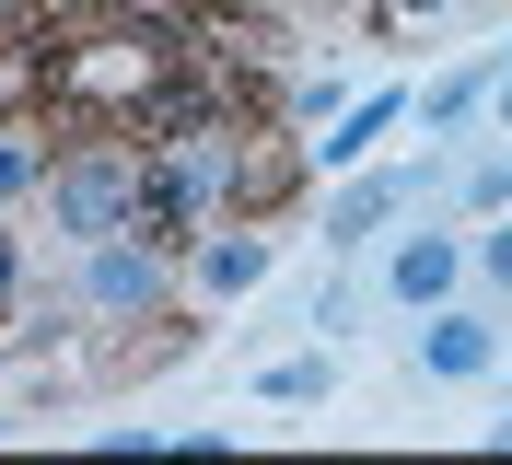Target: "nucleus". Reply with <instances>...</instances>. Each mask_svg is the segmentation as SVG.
<instances>
[{"instance_id": "nucleus-7", "label": "nucleus", "mask_w": 512, "mask_h": 465, "mask_svg": "<svg viewBox=\"0 0 512 465\" xmlns=\"http://www.w3.org/2000/svg\"><path fill=\"white\" fill-rule=\"evenodd\" d=\"M454 279H466V245H454V233H408V245L384 256V291H396V303H408V314L454 303Z\"/></svg>"}, {"instance_id": "nucleus-15", "label": "nucleus", "mask_w": 512, "mask_h": 465, "mask_svg": "<svg viewBox=\"0 0 512 465\" xmlns=\"http://www.w3.org/2000/svg\"><path fill=\"white\" fill-rule=\"evenodd\" d=\"M384 12H396V24H431V12H454V0H384Z\"/></svg>"}, {"instance_id": "nucleus-14", "label": "nucleus", "mask_w": 512, "mask_h": 465, "mask_svg": "<svg viewBox=\"0 0 512 465\" xmlns=\"http://www.w3.org/2000/svg\"><path fill=\"white\" fill-rule=\"evenodd\" d=\"M12 291H24V256H12V233H0V314H12Z\"/></svg>"}, {"instance_id": "nucleus-5", "label": "nucleus", "mask_w": 512, "mask_h": 465, "mask_svg": "<svg viewBox=\"0 0 512 465\" xmlns=\"http://www.w3.org/2000/svg\"><path fill=\"white\" fill-rule=\"evenodd\" d=\"M489 361H501L489 314H466V303H431V314H419V372H431V384H478Z\"/></svg>"}, {"instance_id": "nucleus-16", "label": "nucleus", "mask_w": 512, "mask_h": 465, "mask_svg": "<svg viewBox=\"0 0 512 465\" xmlns=\"http://www.w3.org/2000/svg\"><path fill=\"white\" fill-rule=\"evenodd\" d=\"M489 454H512V419H489Z\"/></svg>"}, {"instance_id": "nucleus-6", "label": "nucleus", "mask_w": 512, "mask_h": 465, "mask_svg": "<svg viewBox=\"0 0 512 465\" xmlns=\"http://www.w3.org/2000/svg\"><path fill=\"white\" fill-rule=\"evenodd\" d=\"M187 268H198V291H210V303H245L256 279H268V233H245V221H210V233L187 245Z\"/></svg>"}, {"instance_id": "nucleus-8", "label": "nucleus", "mask_w": 512, "mask_h": 465, "mask_svg": "<svg viewBox=\"0 0 512 465\" xmlns=\"http://www.w3.org/2000/svg\"><path fill=\"white\" fill-rule=\"evenodd\" d=\"M396 117H408V93H361L350 117L326 128V140H303V152H315V163H373V140H384Z\"/></svg>"}, {"instance_id": "nucleus-3", "label": "nucleus", "mask_w": 512, "mask_h": 465, "mask_svg": "<svg viewBox=\"0 0 512 465\" xmlns=\"http://www.w3.org/2000/svg\"><path fill=\"white\" fill-rule=\"evenodd\" d=\"M163 256L175 245H152V233H105V245L82 256V303L94 314H163V291H175Z\"/></svg>"}, {"instance_id": "nucleus-21", "label": "nucleus", "mask_w": 512, "mask_h": 465, "mask_svg": "<svg viewBox=\"0 0 512 465\" xmlns=\"http://www.w3.org/2000/svg\"><path fill=\"white\" fill-rule=\"evenodd\" d=\"M0 431H12V419H0Z\"/></svg>"}, {"instance_id": "nucleus-19", "label": "nucleus", "mask_w": 512, "mask_h": 465, "mask_svg": "<svg viewBox=\"0 0 512 465\" xmlns=\"http://www.w3.org/2000/svg\"><path fill=\"white\" fill-rule=\"evenodd\" d=\"M0 12H35V0H0Z\"/></svg>"}, {"instance_id": "nucleus-12", "label": "nucleus", "mask_w": 512, "mask_h": 465, "mask_svg": "<svg viewBox=\"0 0 512 465\" xmlns=\"http://www.w3.org/2000/svg\"><path fill=\"white\" fill-rule=\"evenodd\" d=\"M466 268H478L489 291H512V221H501V233H478V245H466Z\"/></svg>"}, {"instance_id": "nucleus-4", "label": "nucleus", "mask_w": 512, "mask_h": 465, "mask_svg": "<svg viewBox=\"0 0 512 465\" xmlns=\"http://www.w3.org/2000/svg\"><path fill=\"white\" fill-rule=\"evenodd\" d=\"M419 186H431V163H396V175H361V186H338V198H326V256H350V245H373L384 221L396 210H419Z\"/></svg>"}, {"instance_id": "nucleus-13", "label": "nucleus", "mask_w": 512, "mask_h": 465, "mask_svg": "<svg viewBox=\"0 0 512 465\" xmlns=\"http://www.w3.org/2000/svg\"><path fill=\"white\" fill-rule=\"evenodd\" d=\"M466 198H478V210H512V163H478V175H466Z\"/></svg>"}, {"instance_id": "nucleus-2", "label": "nucleus", "mask_w": 512, "mask_h": 465, "mask_svg": "<svg viewBox=\"0 0 512 465\" xmlns=\"http://www.w3.org/2000/svg\"><path fill=\"white\" fill-rule=\"evenodd\" d=\"M47 210H59V233H82V245L140 233V140L94 128L82 152H59V163H47Z\"/></svg>"}, {"instance_id": "nucleus-9", "label": "nucleus", "mask_w": 512, "mask_h": 465, "mask_svg": "<svg viewBox=\"0 0 512 465\" xmlns=\"http://www.w3.org/2000/svg\"><path fill=\"white\" fill-rule=\"evenodd\" d=\"M326 384H338V361H326V349H291V361L256 372V396H268V407H315Z\"/></svg>"}, {"instance_id": "nucleus-17", "label": "nucleus", "mask_w": 512, "mask_h": 465, "mask_svg": "<svg viewBox=\"0 0 512 465\" xmlns=\"http://www.w3.org/2000/svg\"><path fill=\"white\" fill-rule=\"evenodd\" d=\"M501 140H512V70H501Z\"/></svg>"}, {"instance_id": "nucleus-1", "label": "nucleus", "mask_w": 512, "mask_h": 465, "mask_svg": "<svg viewBox=\"0 0 512 465\" xmlns=\"http://www.w3.org/2000/svg\"><path fill=\"white\" fill-rule=\"evenodd\" d=\"M175 59H187V47H175L163 24H117V35H82V47H35V93L128 140V117L175 82Z\"/></svg>"}, {"instance_id": "nucleus-18", "label": "nucleus", "mask_w": 512, "mask_h": 465, "mask_svg": "<svg viewBox=\"0 0 512 465\" xmlns=\"http://www.w3.org/2000/svg\"><path fill=\"white\" fill-rule=\"evenodd\" d=\"M245 12H291V0H245Z\"/></svg>"}, {"instance_id": "nucleus-10", "label": "nucleus", "mask_w": 512, "mask_h": 465, "mask_svg": "<svg viewBox=\"0 0 512 465\" xmlns=\"http://www.w3.org/2000/svg\"><path fill=\"white\" fill-rule=\"evenodd\" d=\"M478 93H501V59H478V70H443V82L419 93V128H466V105Z\"/></svg>"}, {"instance_id": "nucleus-20", "label": "nucleus", "mask_w": 512, "mask_h": 465, "mask_svg": "<svg viewBox=\"0 0 512 465\" xmlns=\"http://www.w3.org/2000/svg\"><path fill=\"white\" fill-rule=\"evenodd\" d=\"M501 70H512V47H501Z\"/></svg>"}, {"instance_id": "nucleus-11", "label": "nucleus", "mask_w": 512, "mask_h": 465, "mask_svg": "<svg viewBox=\"0 0 512 465\" xmlns=\"http://www.w3.org/2000/svg\"><path fill=\"white\" fill-rule=\"evenodd\" d=\"M47 186V152H35V128H0V198H24Z\"/></svg>"}]
</instances>
